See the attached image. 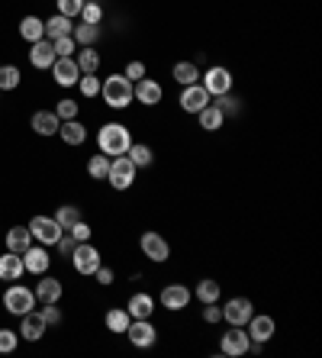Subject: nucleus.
I'll return each instance as SVG.
<instances>
[{"label":"nucleus","mask_w":322,"mask_h":358,"mask_svg":"<svg viewBox=\"0 0 322 358\" xmlns=\"http://www.w3.org/2000/svg\"><path fill=\"white\" fill-rule=\"evenodd\" d=\"M97 145H100L103 155L116 159V155H126V152H129L132 136H129V129L123 126V123H107V126L97 132Z\"/></svg>","instance_id":"nucleus-1"},{"label":"nucleus","mask_w":322,"mask_h":358,"mask_svg":"<svg viewBox=\"0 0 322 358\" xmlns=\"http://www.w3.org/2000/svg\"><path fill=\"white\" fill-rule=\"evenodd\" d=\"M100 97L113 110H126V107L136 100V97H132V81H129L126 75H110L107 81H100Z\"/></svg>","instance_id":"nucleus-2"},{"label":"nucleus","mask_w":322,"mask_h":358,"mask_svg":"<svg viewBox=\"0 0 322 358\" xmlns=\"http://www.w3.org/2000/svg\"><path fill=\"white\" fill-rule=\"evenodd\" d=\"M136 165L129 161V155H116L110 159V171H107V181H110V188L116 190H129L132 188V181H136Z\"/></svg>","instance_id":"nucleus-3"},{"label":"nucleus","mask_w":322,"mask_h":358,"mask_svg":"<svg viewBox=\"0 0 322 358\" xmlns=\"http://www.w3.org/2000/svg\"><path fill=\"white\" fill-rule=\"evenodd\" d=\"M3 307H7L13 316H23V313L36 310V294L29 291V287H23V284H13V287H7V294H3Z\"/></svg>","instance_id":"nucleus-4"},{"label":"nucleus","mask_w":322,"mask_h":358,"mask_svg":"<svg viewBox=\"0 0 322 358\" xmlns=\"http://www.w3.org/2000/svg\"><path fill=\"white\" fill-rule=\"evenodd\" d=\"M29 233H33V239H36L39 245H55L64 229L58 226L55 217H33L29 220Z\"/></svg>","instance_id":"nucleus-5"},{"label":"nucleus","mask_w":322,"mask_h":358,"mask_svg":"<svg viewBox=\"0 0 322 358\" xmlns=\"http://www.w3.org/2000/svg\"><path fill=\"white\" fill-rule=\"evenodd\" d=\"M138 249H142V255H145L148 262H168V255H171V245H168V239L161 236V233H142V239H138Z\"/></svg>","instance_id":"nucleus-6"},{"label":"nucleus","mask_w":322,"mask_h":358,"mask_svg":"<svg viewBox=\"0 0 322 358\" xmlns=\"http://www.w3.org/2000/svg\"><path fill=\"white\" fill-rule=\"evenodd\" d=\"M71 265L78 274H93L103 262H100V252H97L91 242H78L71 252Z\"/></svg>","instance_id":"nucleus-7"},{"label":"nucleus","mask_w":322,"mask_h":358,"mask_svg":"<svg viewBox=\"0 0 322 358\" xmlns=\"http://www.w3.org/2000/svg\"><path fill=\"white\" fill-rule=\"evenodd\" d=\"M200 84L206 87V94L210 97L229 94L232 91V71L229 68H222V65H213V68H206V75H203Z\"/></svg>","instance_id":"nucleus-8"},{"label":"nucleus","mask_w":322,"mask_h":358,"mask_svg":"<svg viewBox=\"0 0 322 358\" xmlns=\"http://www.w3.org/2000/svg\"><path fill=\"white\" fill-rule=\"evenodd\" d=\"M251 316H255V307H251L249 297H232L222 307V320L229 323V326H245Z\"/></svg>","instance_id":"nucleus-9"},{"label":"nucleus","mask_w":322,"mask_h":358,"mask_svg":"<svg viewBox=\"0 0 322 358\" xmlns=\"http://www.w3.org/2000/svg\"><path fill=\"white\" fill-rule=\"evenodd\" d=\"M249 346H251V336L245 332V326H229V332H226V336H222V342H220L222 355H232V358L245 355V352H249Z\"/></svg>","instance_id":"nucleus-10"},{"label":"nucleus","mask_w":322,"mask_h":358,"mask_svg":"<svg viewBox=\"0 0 322 358\" xmlns=\"http://www.w3.org/2000/svg\"><path fill=\"white\" fill-rule=\"evenodd\" d=\"M126 336H129V342H132L136 349H152L155 339H158L152 320H132L129 323V330H126Z\"/></svg>","instance_id":"nucleus-11"},{"label":"nucleus","mask_w":322,"mask_h":358,"mask_svg":"<svg viewBox=\"0 0 322 358\" xmlns=\"http://www.w3.org/2000/svg\"><path fill=\"white\" fill-rule=\"evenodd\" d=\"M55 46H52V39H39V42H33V48H29V65L39 68V71H46V68L55 65Z\"/></svg>","instance_id":"nucleus-12"},{"label":"nucleus","mask_w":322,"mask_h":358,"mask_svg":"<svg viewBox=\"0 0 322 358\" xmlns=\"http://www.w3.org/2000/svg\"><path fill=\"white\" fill-rule=\"evenodd\" d=\"M132 97H136L138 104L155 107V104H161V97H165V87L158 84V81H152V78H142V81H136V84H132Z\"/></svg>","instance_id":"nucleus-13"},{"label":"nucleus","mask_w":322,"mask_h":358,"mask_svg":"<svg viewBox=\"0 0 322 358\" xmlns=\"http://www.w3.org/2000/svg\"><path fill=\"white\" fill-rule=\"evenodd\" d=\"M193 291L187 284H165V291H161V307L165 310H184L187 303H190Z\"/></svg>","instance_id":"nucleus-14"},{"label":"nucleus","mask_w":322,"mask_h":358,"mask_svg":"<svg viewBox=\"0 0 322 358\" xmlns=\"http://www.w3.org/2000/svg\"><path fill=\"white\" fill-rule=\"evenodd\" d=\"M48 71H52V78H55L62 87H71L81 81V68H78L74 58H55V65L48 68Z\"/></svg>","instance_id":"nucleus-15"},{"label":"nucleus","mask_w":322,"mask_h":358,"mask_svg":"<svg viewBox=\"0 0 322 358\" xmlns=\"http://www.w3.org/2000/svg\"><path fill=\"white\" fill-rule=\"evenodd\" d=\"M210 104V94H206V87L197 81V84H187L181 91V107H184L187 114H200L203 107Z\"/></svg>","instance_id":"nucleus-16"},{"label":"nucleus","mask_w":322,"mask_h":358,"mask_svg":"<svg viewBox=\"0 0 322 358\" xmlns=\"http://www.w3.org/2000/svg\"><path fill=\"white\" fill-rule=\"evenodd\" d=\"M48 265H52V258H48L46 245H29L26 252H23V268L29 274H46Z\"/></svg>","instance_id":"nucleus-17"},{"label":"nucleus","mask_w":322,"mask_h":358,"mask_svg":"<svg viewBox=\"0 0 322 358\" xmlns=\"http://www.w3.org/2000/svg\"><path fill=\"white\" fill-rule=\"evenodd\" d=\"M245 326H249L251 342H267V339H271V336L277 332V323L271 320L267 313H255V316H251V320L245 323Z\"/></svg>","instance_id":"nucleus-18"},{"label":"nucleus","mask_w":322,"mask_h":358,"mask_svg":"<svg viewBox=\"0 0 322 358\" xmlns=\"http://www.w3.org/2000/svg\"><path fill=\"white\" fill-rule=\"evenodd\" d=\"M126 310L132 320H152V313H155V297H152V294H132L126 303Z\"/></svg>","instance_id":"nucleus-19"},{"label":"nucleus","mask_w":322,"mask_h":358,"mask_svg":"<svg viewBox=\"0 0 322 358\" xmlns=\"http://www.w3.org/2000/svg\"><path fill=\"white\" fill-rule=\"evenodd\" d=\"M36 301L42 303H58L62 301V281L58 278H48V274H39V284H36Z\"/></svg>","instance_id":"nucleus-20"},{"label":"nucleus","mask_w":322,"mask_h":358,"mask_svg":"<svg viewBox=\"0 0 322 358\" xmlns=\"http://www.w3.org/2000/svg\"><path fill=\"white\" fill-rule=\"evenodd\" d=\"M23 274H26V268H23V255H17V252L0 255V281H19Z\"/></svg>","instance_id":"nucleus-21"},{"label":"nucleus","mask_w":322,"mask_h":358,"mask_svg":"<svg viewBox=\"0 0 322 358\" xmlns=\"http://www.w3.org/2000/svg\"><path fill=\"white\" fill-rule=\"evenodd\" d=\"M19 336L26 342H39L42 336H46V320L39 316V313H23V326H19Z\"/></svg>","instance_id":"nucleus-22"},{"label":"nucleus","mask_w":322,"mask_h":358,"mask_svg":"<svg viewBox=\"0 0 322 358\" xmlns=\"http://www.w3.org/2000/svg\"><path fill=\"white\" fill-rule=\"evenodd\" d=\"M58 126H62V120L55 116V110H39V114H33V132H39V136H55Z\"/></svg>","instance_id":"nucleus-23"},{"label":"nucleus","mask_w":322,"mask_h":358,"mask_svg":"<svg viewBox=\"0 0 322 358\" xmlns=\"http://www.w3.org/2000/svg\"><path fill=\"white\" fill-rule=\"evenodd\" d=\"M58 136H62L68 145H84V139H87V129H84L81 120H62V126H58Z\"/></svg>","instance_id":"nucleus-24"},{"label":"nucleus","mask_w":322,"mask_h":358,"mask_svg":"<svg viewBox=\"0 0 322 358\" xmlns=\"http://www.w3.org/2000/svg\"><path fill=\"white\" fill-rule=\"evenodd\" d=\"M29 245H33V233H29V226H13L7 233V249H10V252L23 255Z\"/></svg>","instance_id":"nucleus-25"},{"label":"nucleus","mask_w":322,"mask_h":358,"mask_svg":"<svg viewBox=\"0 0 322 358\" xmlns=\"http://www.w3.org/2000/svg\"><path fill=\"white\" fill-rule=\"evenodd\" d=\"M74 62L81 68V75H97V68H100V55L93 46H84L81 52H74Z\"/></svg>","instance_id":"nucleus-26"},{"label":"nucleus","mask_w":322,"mask_h":358,"mask_svg":"<svg viewBox=\"0 0 322 358\" xmlns=\"http://www.w3.org/2000/svg\"><path fill=\"white\" fill-rule=\"evenodd\" d=\"M197 116H200V129H206V132L222 129V123H226V116H222V110L216 104H206Z\"/></svg>","instance_id":"nucleus-27"},{"label":"nucleus","mask_w":322,"mask_h":358,"mask_svg":"<svg viewBox=\"0 0 322 358\" xmlns=\"http://www.w3.org/2000/svg\"><path fill=\"white\" fill-rule=\"evenodd\" d=\"M107 330L116 332V336H126L129 323H132V316H129V310H123V307H113V310H107Z\"/></svg>","instance_id":"nucleus-28"},{"label":"nucleus","mask_w":322,"mask_h":358,"mask_svg":"<svg viewBox=\"0 0 322 358\" xmlns=\"http://www.w3.org/2000/svg\"><path fill=\"white\" fill-rule=\"evenodd\" d=\"M19 36L26 39V42H39V39L46 36V23L39 17H23L19 19Z\"/></svg>","instance_id":"nucleus-29"},{"label":"nucleus","mask_w":322,"mask_h":358,"mask_svg":"<svg viewBox=\"0 0 322 358\" xmlns=\"http://www.w3.org/2000/svg\"><path fill=\"white\" fill-rule=\"evenodd\" d=\"M171 75H175V81L181 87H187V84H197V81H200V68L193 65V62H177Z\"/></svg>","instance_id":"nucleus-30"},{"label":"nucleus","mask_w":322,"mask_h":358,"mask_svg":"<svg viewBox=\"0 0 322 358\" xmlns=\"http://www.w3.org/2000/svg\"><path fill=\"white\" fill-rule=\"evenodd\" d=\"M71 19L55 13L52 19H46V39H62V36H71Z\"/></svg>","instance_id":"nucleus-31"},{"label":"nucleus","mask_w":322,"mask_h":358,"mask_svg":"<svg viewBox=\"0 0 322 358\" xmlns=\"http://www.w3.org/2000/svg\"><path fill=\"white\" fill-rule=\"evenodd\" d=\"M97 36H100V26H93V23H78V26L71 29V39L78 46H93Z\"/></svg>","instance_id":"nucleus-32"},{"label":"nucleus","mask_w":322,"mask_h":358,"mask_svg":"<svg viewBox=\"0 0 322 358\" xmlns=\"http://www.w3.org/2000/svg\"><path fill=\"white\" fill-rule=\"evenodd\" d=\"M220 294H222L220 284L213 281V278H206V281L197 284V291H193V297H197L200 303H216V301H220Z\"/></svg>","instance_id":"nucleus-33"},{"label":"nucleus","mask_w":322,"mask_h":358,"mask_svg":"<svg viewBox=\"0 0 322 358\" xmlns=\"http://www.w3.org/2000/svg\"><path fill=\"white\" fill-rule=\"evenodd\" d=\"M126 155H129V161H132L136 168H148V165H152V159H155V155H152V149H148V145H142V142H132Z\"/></svg>","instance_id":"nucleus-34"},{"label":"nucleus","mask_w":322,"mask_h":358,"mask_svg":"<svg viewBox=\"0 0 322 358\" xmlns=\"http://www.w3.org/2000/svg\"><path fill=\"white\" fill-rule=\"evenodd\" d=\"M107 171H110V155H91V161H87V174L91 178H97V181H103L107 178Z\"/></svg>","instance_id":"nucleus-35"},{"label":"nucleus","mask_w":322,"mask_h":358,"mask_svg":"<svg viewBox=\"0 0 322 358\" xmlns=\"http://www.w3.org/2000/svg\"><path fill=\"white\" fill-rule=\"evenodd\" d=\"M19 68L17 65H0V91H17L19 87Z\"/></svg>","instance_id":"nucleus-36"},{"label":"nucleus","mask_w":322,"mask_h":358,"mask_svg":"<svg viewBox=\"0 0 322 358\" xmlns=\"http://www.w3.org/2000/svg\"><path fill=\"white\" fill-rule=\"evenodd\" d=\"M55 220H58V226H62V229H71L74 223L81 220V207H74V204H64V207H58Z\"/></svg>","instance_id":"nucleus-37"},{"label":"nucleus","mask_w":322,"mask_h":358,"mask_svg":"<svg viewBox=\"0 0 322 358\" xmlns=\"http://www.w3.org/2000/svg\"><path fill=\"white\" fill-rule=\"evenodd\" d=\"M103 19V7L97 3V0H84L81 7V23H93V26H100Z\"/></svg>","instance_id":"nucleus-38"},{"label":"nucleus","mask_w":322,"mask_h":358,"mask_svg":"<svg viewBox=\"0 0 322 358\" xmlns=\"http://www.w3.org/2000/svg\"><path fill=\"white\" fill-rule=\"evenodd\" d=\"M216 107L222 110V116H239L242 114V100L232 94V91H229V94H220V104H216Z\"/></svg>","instance_id":"nucleus-39"},{"label":"nucleus","mask_w":322,"mask_h":358,"mask_svg":"<svg viewBox=\"0 0 322 358\" xmlns=\"http://www.w3.org/2000/svg\"><path fill=\"white\" fill-rule=\"evenodd\" d=\"M52 46H55V55H58V58H74V52H78V42H74L71 36L52 39Z\"/></svg>","instance_id":"nucleus-40"},{"label":"nucleus","mask_w":322,"mask_h":358,"mask_svg":"<svg viewBox=\"0 0 322 358\" xmlns=\"http://www.w3.org/2000/svg\"><path fill=\"white\" fill-rule=\"evenodd\" d=\"M78 87H81L84 97H97V94H100V78H97V75H81Z\"/></svg>","instance_id":"nucleus-41"},{"label":"nucleus","mask_w":322,"mask_h":358,"mask_svg":"<svg viewBox=\"0 0 322 358\" xmlns=\"http://www.w3.org/2000/svg\"><path fill=\"white\" fill-rule=\"evenodd\" d=\"M55 3H58V13H62V17H68V19L81 17L84 0H55Z\"/></svg>","instance_id":"nucleus-42"},{"label":"nucleus","mask_w":322,"mask_h":358,"mask_svg":"<svg viewBox=\"0 0 322 358\" xmlns=\"http://www.w3.org/2000/svg\"><path fill=\"white\" fill-rule=\"evenodd\" d=\"M39 316L46 320V326H58V323H62V310H58L55 303H42V310H39Z\"/></svg>","instance_id":"nucleus-43"},{"label":"nucleus","mask_w":322,"mask_h":358,"mask_svg":"<svg viewBox=\"0 0 322 358\" xmlns=\"http://www.w3.org/2000/svg\"><path fill=\"white\" fill-rule=\"evenodd\" d=\"M17 342H19V332H13V330H0V352H3V355H10V352L17 349Z\"/></svg>","instance_id":"nucleus-44"},{"label":"nucleus","mask_w":322,"mask_h":358,"mask_svg":"<svg viewBox=\"0 0 322 358\" xmlns=\"http://www.w3.org/2000/svg\"><path fill=\"white\" fill-rule=\"evenodd\" d=\"M55 116L58 120H78V104L74 100H58Z\"/></svg>","instance_id":"nucleus-45"},{"label":"nucleus","mask_w":322,"mask_h":358,"mask_svg":"<svg viewBox=\"0 0 322 358\" xmlns=\"http://www.w3.org/2000/svg\"><path fill=\"white\" fill-rule=\"evenodd\" d=\"M68 233L74 236V242H87V239H91V226H87L84 220H78V223H74V226L68 229Z\"/></svg>","instance_id":"nucleus-46"},{"label":"nucleus","mask_w":322,"mask_h":358,"mask_svg":"<svg viewBox=\"0 0 322 358\" xmlns=\"http://www.w3.org/2000/svg\"><path fill=\"white\" fill-rule=\"evenodd\" d=\"M123 75H126L129 81L136 84V81H142V78H145V65H142V62H129V65H126V71H123Z\"/></svg>","instance_id":"nucleus-47"},{"label":"nucleus","mask_w":322,"mask_h":358,"mask_svg":"<svg viewBox=\"0 0 322 358\" xmlns=\"http://www.w3.org/2000/svg\"><path fill=\"white\" fill-rule=\"evenodd\" d=\"M55 245H58V252L71 258V252H74V245H78V242H74V236H71V233H68V229H64L62 236H58V242H55Z\"/></svg>","instance_id":"nucleus-48"},{"label":"nucleus","mask_w":322,"mask_h":358,"mask_svg":"<svg viewBox=\"0 0 322 358\" xmlns=\"http://www.w3.org/2000/svg\"><path fill=\"white\" fill-rule=\"evenodd\" d=\"M206 310H203V320L206 323H220L222 320V307H216V303H203Z\"/></svg>","instance_id":"nucleus-49"},{"label":"nucleus","mask_w":322,"mask_h":358,"mask_svg":"<svg viewBox=\"0 0 322 358\" xmlns=\"http://www.w3.org/2000/svg\"><path fill=\"white\" fill-rule=\"evenodd\" d=\"M93 274H97V281H100V284H113V268H103V265H100Z\"/></svg>","instance_id":"nucleus-50"},{"label":"nucleus","mask_w":322,"mask_h":358,"mask_svg":"<svg viewBox=\"0 0 322 358\" xmlns=\"http://www.w3.org/2000/svg\"><path fill=\"white\" fill-rule=\"evenodd\" d=\"M0 94H3V91H0Z\"/></svg>","instance_id":"nucleus-51"}]
</instances>
